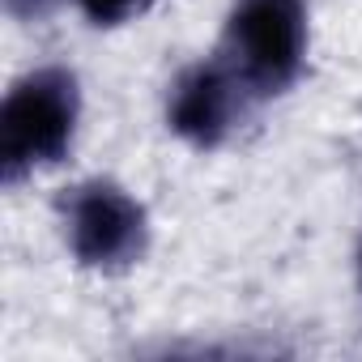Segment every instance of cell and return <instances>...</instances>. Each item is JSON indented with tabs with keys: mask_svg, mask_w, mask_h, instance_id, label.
I'll use <instances>...</instances> for the list:
<instances>
[{
	"mask_svg": "<svg viewBox=\"0 0 362 362\" xmlns=\"http://www.w3.org/2000/svg\"><path fill=\"white\" fill-rule=\"evenodd\" d=\"M239 90L243 81L226 69V60L192 69L170 94V128L192 145H218L230 132Z\"/></svg>",
	"mask_w": 362,
	"mask_h": 362,
	"instance_id": "277c9868",
	"label": "cell"
},
{
	"mask_svg": "<svg viewBox=\"0 0 362 362\" xmlns=\"http://www.w3.org/2000/svg\"><path fill=\"white\" fill-rule=\"evenodd\" d=\"M77 5H81V13H86L94 26H119V22H128V18L145 13L153 0H77Z\"/></svg>",
	"mask_w": 362,
	"mask_h": 362,
	"instance_id": "5b68a950",
	"label": "cell"
},
{
	"mask_svg": "<svg viewBox=\"0 0 362 362\" xmlns=\"http://www.w3.org/2000/svg\"><path fill=\"white\" fill-rule=\"evenodd\" d=\"M307 52V13L298 0H243L226 26V69L252 94L286 90Z\"/></svg>",
	"mask_w": 362,
	"mask_h": 362,
	"instance_id": "7a4b0ae2",
	"label": "cell"
},
{
	"mask_svg": "<svg viewBox=\"0 0 362 362\" xmlns=\"http://www.w3.org/2000/svg\"><path fill=\"white\" fill-rule=\"evenodd\" d=\"M77 128V77L69 69L26 73L5 107H0V166L5 179H18L43 162H60Z\"/></svg>",
	"mask_w": 362,
	"mask_h": 362,
	"instance_id": "6da1fadb",
	"label": "cell"
},
{
	"mask_svg": "<svg viewBox=\"0 0 362 362\" xmlns=\"http://www.w3.org/2000/svg\"><path fill=\"white\" fill-rule=\"evenodd\" d=\"M5 5H9V13H18V18H39V13H47L52 0H5Z\"/></svg>",
	"mask_w": 362,
	"mask_h": 362,
	"instance_id": "8992f818",
	"label": "cell"
},
{
	"mask_svg": "<svg viewBox=\"0 0 362 362\" xmlns=\"http://www.w3.org/2000/svg\"><path fill=\"white\" fill-rule=\"evenodd\" d=\"M69 247L90 269L132 264L145 247V209L115 184L94 179L69 192L64 201Z\"/></svg>",
	"mask_w": 362,
	"mask_h": 362,
	"instance_id": "3957f363",
	"label": "cell"
}]
</instances>
